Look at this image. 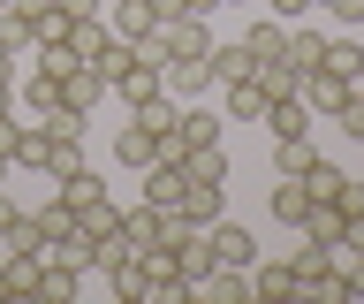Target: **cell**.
Masks as SVG:
<instances>
[{
  "mask_svg": "<svg viewBox=\"0 0 364 304\" xmlns=\"http://www.w3.org/2000/svg\"><path fill=\"white\" fill-rule=\"evenodd\" d=\"M205 236H213V266H235V274H250V266H258V236H250L243 221H228V213H220Z\"/></svg>",
  "mask_w": 364,
  "mask_h": 304,
  "instance_id": "obj_1",
  "label": "cell"
},
{
  "mask_svg": "<svg viewBox=\"0 0 364 304\" xmlns=\"http://www.w3.org/2000/svg\"><path fill=\"white\" fill-rule=\"evenodd\" d=\"M99 274H107L114 304H144V297H152V274H144V258H136V251H114V258H99Z\"/></svg>",
  "mask_w": 364,
  "mask_h": 304,
  "instance_id": "obj_2",
  "label": "cell"
},
{
  "mask_svg": "<svg viewBox=\"0 0 364 304\" xmlns=\"http://www.w3.org/2000/svg\"><path fill=\"white\" fill-rule=\"evenodd\" d=\"M175 213L190 221V229H213V221L228 213V183H198V175H190V183H182V198H175Z\"/></svg>",
  "mask_w": 364,
  "mask_h": 304,
  "instance_id": "obj_3",
  "label": "cell"
},
{
  "mask_svg": "<svg viewBox=\"0 0 364 304\" xmlns=\"http://www.w3.org/2000/svg\"><path fill=\"white\" fill-rule=\"evenodd\" d=\"M107 46H114L107 16H68V38H61L68 61H107Z\"/></svg>",
  "mask_w": 364,
  "mask_h": 304,
  "instance_id": "obj_4",
  "label": "cell"
},
{
  "mask_svg": "<svg viewBox=\"0 0 364 304\" xmlns=\"http://www.w3.org/2000/svg\"><path fill=\"white\" fill-rule=\"evenodd\" d=\"M296 92H304V107H311V115H341V99L357 92V84H349V76H334V69H304V76H296Z\"/></svg>",
  "mask_w": 364,
  "mask_h": 304,
  "instance_id": "obj_5",
  "label": "cell"
},
{
  "mask_svg": "<svg viewBox=\"0 0 364 304\" xmlns=\"http://www.w3.org/2000/svg\"><path fill=\"white\" fill-rule=\"evenodd\" d=\"M99 16H107V31H114V38H129V46L159 31V8H152V0H114V8H99Z\"/></svg>",
  "mask_w": 364,
  "mask_h": 304,
  "instance_id": "obj_6",
  "label": "cell"
},
{
  "mask_svg": "<svg viewBox=\"0 0 364 304\" xmlns=\"http://www.w3.org/2000/svg\"><path fill=\"white\" fill-rule=\"evenodd\" d=\"M220 130H228V115H220V107H198V99H190V107L175 115V137H182V152H198V145H220Z\"/></svg>",
  "mask_w": 364,
  "mask_h": 304,
  "instance_id": "obj_7",
  "label": "cell"
},
{
  "mask_svg": "<svg viewBox=\"0 0 364 304\" xmlns=\"http://www.w3.org/2000/svg\"><path fill=\"white\" fill-rule=\"evenodd\" d=\"M107 76H99V69H91V61H76V69H68L61 76V107H76V115H91V107H107Z\"/></svg>",
  "mask_w": 364,
  "mask_h": 304,
  "instance_id": "obj_8",
  "label": "cell"
},
{
  "mask_svg": "<svg viewBox=\"0 0 364 304\" xmlns=\"http://www.w3.org/2000/svg\"><path fill=\"white\" fill-rule=\"evenodd\" d=\"M273 130V137H311V107H304V92H281V99H266V115H258Z\"/></svg>",
  "mask_w": 364,
  "mask_h": 304,
  "instance_id": "obj_9",
  "label": "cell"
},
{
  "mask_svg": "<svg viewBox=\"0 0 364 304\" xmlns=\"http://www.w3.org/2000/svg\"><path fill=\"white\" fill-rule=\"evenodd\" d=\"M167 92H175L182 107H190V99H205V92H213V61H205V53H182V61H167Z\"/></svg>",
  "mask_w": 364,
  "mask_h": 304,
  "instance_id": "obj_10",
  "label": "cell"
},
{
  "mask_svg": "<svg viewBox=\"0 0 364 304\" xmlns=\"http://www.w3.org/2000/svg\"><path fill=\"white\" fill-rule=\"evenodd\" d=\"M243 53L250 61H289V23H281V16H258V23L243 31Z\"/></svg>",
  "mask_w": 364,
  "mask_h": 304,
  "instance_id": "obj_11",
  "label": "cell"
},
{
  "mask_svg": "<svg viewBox=\"0 0 364 304\" xmlns=\"http://www.w3.org/2000/svg\"><path fill=\"white\" fill-rule=\"evenodd\" d=\"M220 115H228V122H258V115H266V84H258V76L220 84Z\"/></svg>",
  "mask_w": 364,
  "mask_h": 304,
  "instance_id": "obj_12",
  "label": "cell"
},
{
  "mask_svg": "<svg viewBox=\"0 0 364 304\" xmlns=\"http://www.w3.org/2000/svg\"><path fill=\"white\" fill-rule=\"evenodd\" d=\"M46 258H53V266H76V274H91V266H99V236L68 229V236H53V243H46Z\"/></svg>",
  "mask_w": 364,
  "mask_h": 304,
  "instance_id": "obj_13",
  "label": "cell"
},
{
  "mask_svg": "<svg viewBox=\"0 0 364 304\" xmlns=\"http://www.w3.org/2000/svg\"><path fill=\"white\" fill-rule=\"evenodd\" d=\"M61 76L68 69H38V61H31V76H23V107H31V115H53V107H61Z\"/></svg>",
  "mask_w": 364,
  "mask_h": 304,
  "instance_id": "obj_14",
  "label": "cell"
},
{
  "mask_svg": "<svg viewBox=\"0 0 364 304\" xmlns=\"http://www.w3.org/2000/svg\"><path fill=\"white\" fill-rule=\"evenodd\" d=\"M0 274H8V297H38L46 251H0Z\"/></svg>",
  "mask_w": 364,
  "mask_h": 304,
  "instance_id": "obj_15",
  "label": "cell"
},
{
  "mask_svg": "<svg viewBox=\"0 0 364 304\" xmlns=\"http://www.w3.org/2000/svg\"><path fill=\"white\" fill-rule=\"evenodd\" d=\"M318 69H334V76H349V84H357V76H364V38H357V31L326 38V46H318Z\"/></svg>",
  "mask_w": 364,
  "mask_h": 304,
  "instance_id": "obj_16",
  "label": "cell"
},
{
  "mask_svg": "<svg viewBox=\"0 0 364 304\" xmlns=\"http://www.w3.org/2000/svg\"><path fill=\"white\" fill-rule=\"evenodd\" d=\"M152 243H159V206H144V198L122 206V251H152Z\"/></svg>",
  "mask_w": 364,
  "mask_h": 304,
  "instance_id": "obj_17",
  "label": "cell"
},
{
  "mask_svg": "<svg viewBox=\"0 0 364 304\" xmlns=\"http://www.w3.org/2000/svg\"><path fill=\"white\" fill-rule=\"evenodd\" d=\"M289 297H296L289 258H281V266H250V304H289Z\"/></svg>",
  "mask_w": 364,
  "mask_h": 304,
  "instance_id": "obj_18",
  "label": "cell"
},
{
  "mask_svg": "<svg viewBox=\"0 0 364 304\" xmlns=\"http://www.w3.org/2000/svg\"><path fill=\"white\" fill-rule=\"evenodd\" d=\"M182 183H190V175H182V160H152V167H144V206H175Z\"/></svg>",
  "mask_w": 364,
  "mask_h": 304,
  "instance_id": "obj_19",
  "label": "cell"
},
{
  "mask_svg": "<svg viewBox=\"0 0 364 304\" xmlns=\"http://www.w3.org/2000/svg\"><path fill=\"white\" fill-rule=\"evenodd\" d=\"M0 251H46V229H38V213H8V221H0Z\"/></svg>",
  "mask_w": 364,
  "mask_h": 304,
  "instance_id": "obj_20",
  "label": "cell"
},
{
  "mask_svg": "<svg viewBox=\"0 0 364 304\" xmlns=\"http://www.w3.org/2000/svg\"><path fill=\"white\" fill-rule=\"evenodd\" d=\"M304 213H311V190H304V175H281V183H273V221H281V229H296Z\"/></svg>",
  "mask_w": 364,
  "mask_h": 304,
  "instance_id": "obj_21",
  "label": "cell"
},
{
  "mask_svg": "<svg viewBox=\"0 0 364 304\" xmlns=\"http://www.w3.org/2000/svg\"><path fill=\"white\" fill-rule=\"evenodd\" d=\"M99 198H107V175H99V167H76V175H61V206H68V213L99 206Z\"/></svg>",
  "mask_w": 364,
  "mask_h": 304,
  "instance_id": "obj_22",
  "label": "cell"
},
{
  "mask_svg": "<svg viewBox=\"0 0 364 304\" xmlns=\"http://www.w3.org/2000/svg\"><path fill=\"white\" fill-rule=\"evenodd\" d=\"M182 175H198V183H228V145H198V152H182Z\"/></svg>",
  "mask_w": 364,
  "mask_h": 304,
  "instance_id": "obj_23",
  "label": "cell"
},
{
  "mask_svg": "<svg viewBox=\"0 0 364 304\" xmlns=\"http://www.w3.org/2000/svg\"><path fill=\"white\" fill-rule=\"evenodd\" d=\"M76 266H53V258H46V274H38V304H76Z\"/></svg>",
  "mask_w": 364,
  "mask_h": 304,
  "instance_id": "obj_24",
  "label": "cell"
},
{
  "mask_svg": "<svg viewBox=\"0 0 364 304\" xmlns=\"http://www.w3.org/2000/svg\"><path fill=\"white\" fill-rule=\"evenodd\" d=\"M84 167V137H68V130H53V152H46V175L61 183V175H76Z\"/></svg>",
  "mask_w": 364,
  "mask_h": 304,
  "instance_id": "obj_25",
  "label": "cell"
},
{
  "mask_svg": "<svg viewBox=\"0 0 364 304\" xmlns=\"http://www.w3.org/2000/svg\"><path fill=\"white\" fill-rule=\"evenodd\" d=\"M205 61H213V84H235V76H250L243 38H235V46H205Z\"/></svg>",
  "mask_w": 364,
  "mask_h": 304,
  "instance_id": "obj_26",
  "label": "cell"
},
{
  "mask_svg": "<svg viewBox=\"0 0 364 304\" xmlns=\"http://www.w3.org/2000/svg\"><path fill=\"white\" fill-rule=\"evenodd\" d=\"M341 183H349V175H341L334 160H311V167H304V190H311V206H326V198H341Z\"/></svg>",
  "mask_w": 364,
  "mask_h": 304,
  "instance_id": "obj_27",
  "label": "cell"
},
{
  "mask_svg": "<svg viewBox=\"0 0 364 304\" xmlns=\"http://www.w3.org/2000/svg\"><path fill=\"white\" fill-rule=\"evenodd\" d=\"M318 46H326V38H318L311 23H289V69H296V76L318 69Z\"/></svg>",
  "mask_w": 364,
  "mask_h": 304,
  "instance_id": "obj_28",
  "label": "cell"
},
{
  "mask_svg": "<svg viewBox=\"0 0 364 304\" xmlns=\"http://www.w3.org/2000/svg\"><path fill=\"white\" fill-rule=\"evenodd\" d=\"M0 53H16V61H31V16H16V8H0Z\"/></svg>",
  "mask_w": 364,
  "mask_h": 304,
  "instance_id": "obj_29",
  "label": "cell"
},
{
  "mask_svg": "<svg viewBox=\"0 0 364 304\" xmlns=\"http://www.w3.org/2000/svg\"><path fill=\"white\" fill-rule=\"evenodd\" d=\"M318 266H334V243H318V236H304V243L289 251V274L304 281V274H318Z\"/></svg>",
  "mask_w": 364,
  "mask_h": 304,
  "instance_id": "obj_30",
  "label": "cell"
},
{
  "mask_svg": "<svg viewBox=\"0 0 364 304\" xmlns=\"http://www.w3.org/2000/svg\"><path fill=\"white\" fill-rule=\"evenodd\" d=\"M311 160H318L311 137H273V167H281V175H304Z\"/></svg>",
  "mask_w": 364,
  "mask_h": 304,
  "instance_id": "obj_31",
  "label": "cell"
},
{
  "mask_svg": "<svg viewBox=\"0 0 364 304\" xmlns=\"http://www.w3.org/2000/svg\"><path fill=\"white\" fill-rule=\"evenodd\" d=\"M31 213H38V229H46V243H53V236H68V229H76V213L61 206V190H53V198H46V206H31Z\"/></svg>",
  "mask_w": 364,
  "mask_h": 304,
  "instance_id": "obj_32",
  "label": "cell"
},
{
  "mask_svg": "<svg viewBox=\"0 0 364 304\" xmlns=\"http://www.w3.org/2000/svg\"><path fill=\"white\" fill-rule=\"evenodd\" d=\"M250 76H258V84H266V99L296 92V69H289V61H250Z\"/></svg>",
  "mask_w": 364,
  "mask_h": 304,
  "instance_id": "obj_33",
  "label": "cell"
},
{
  "mask_svg": "<svg viewBox=\"0 0 364 304\" xmlns=\"http://www.w3.org/2000/svg\"><path fill=\"white\" fill-rule=\"evenodd\" d=\"M334 122H341V130H349V137H357V145H364V99H357V92L341 99V115H334Z\"/></svg>",
  "mask_w": 364,
  "mask_h": 304,
  "instance_id": "obj_34",
  "label": "cell"
},
{
  "mask_svg": "<svg viewBox=\"0 0 364 304\" xmlns=\"http://www.w3.org/2000/svg\"><path fill=\"white\" fill-rule=\"evenodd\" d=\"M341 213H349V221H364V175H349V183H341V198H334Z\"/></svg>",
  "mask_w": 364,
  "mask_h": 304,
  "instance_id": "obj_35",
  "label": "cell"
},
{
  "mask_svg": "<svg viewBox=\"0 0 364 304\" xmlns=\"http://www.w3.org/2000/svg\"><path fill=\"white\" fill-rule=\"evenodd\" d=\"M159 16H213V8H220V0H152Z\"/></svg>",
  "mask_w": 364,
  "mask_h": 304,
  "instance_id": "obj_36",
  "label": "cell"
},
{
  "mask_svg": "<svg viewBox=\"0 0 364 304\" xmlns=\"http://www.w3.org/2000/svg\"><path fill=\"white\" fill-rule=\"evenodd\" d=\"M326 8H334V23H341V31H357V23H364V0H326Z\"/></svg>",
  "mask_w": 364,
  "mask_h": 304,
  "instance_id": "obj_37",
  "label": "cell"
},
{
  "mask_svg": "<svg viewBox=\"0 0 364 304\" xmlns=\"http://www.w3.org/2000/svg\"><path fill=\"white\" fill-rule=\"evenodd\" d=\"M304 8L311 0H266V16H281V23H304Z\"/></svg>",
  "mask_w": 364,
  "mask_h": 304,
  "instance_id": "obj_38",
  "label": "cell"
},
{
  "mask_svg": "<svg viewBox=\"0 0 364 304\" xmlns=\"http://www.w3.org/2000/svg\"><path fill=\"white\" fill-rule=\"evenodd\" d=\"M16 137H23V122L8 115V122H0V160H8V167H16Z\"/></svg>",
  "mask_w": 364,
  "mask_h": 304,
  "instance_id": "obj_39",
  "label": "cell"
},
{
  "mask_svg": "<svg viewBox=\"0 0 364 304\" xmlns=\"http://www.w3.org/2000/svg\"><path fill=\"white\" fill-rule=\"evenodd\" d=\"M68 16H99V8H107V0H61Z\"/></svg>",
  "mask_w": 364,
  "mask_h": 304,
  "instance_id": "obj_40",
  "label": "cell"
},
{
  "mask_svg": "<svg viewBox=\"0 0 364 304\" xmlns=\"http://www.w3.org/2000/svg\"><path fill=\"white\" fill-rule=\"evenodd\" d=\"M8 115H16V84H0V122H8Z\"/></svg>",
  "mask_w": 364,
  "mask_h": 304,
  "instance_id": "obj_41",
  "label": "cell"
},
{
  "mask_svg": "<svg viewBox=\"0 0 364 304\" xmlns=\"http://www.w3.org/2000/svg\"><path fill=\"white\" fill-rule=\"evenodd\" d=\"M16 69H23V61H16V53H0V84H16Z\"/></svg>",
  "mask_w": 364,
  "mask_h": 304,
  "instance_id": "obj_42",
  "label": "cell"
},
{
  "mask_svg": "<svg viewBox=\"0 0 364 304\" xmlns=\"http://www.w3.org/2000/svg\"><path fill=\"white\" fill-rule=\"evenodd\" d=\"M0 304H16V297H8V274H0Z\"/></svg>",
  "mask_w": 364,
  "mask_h": 304,
  "instance_id": "obj_43",
  "label": "cell"
},
{
  "mask_svg": "<svg viewBox=\"0 0 364 304\" xmlns=\"http://www.w3.org/2000/svg\"><path fill=\"white\" fill-rule=\"evenodd\" d=\"M0 183H8V160H0Z\"/></svg>",
  "mask_w": 364,
  "mask_h": 304,
  "instance_id": "obj_44",
  "label": "cell"
},
{
  "mask_svg": "<svg viewBox=\"0 0 364 304\" xmlns=\"http://www.w3.org/2000/svg\"><path fill=\"white\" fill-rule=\"evenodd\" d=\"M220 8H243V0H220Z\"/></svg>",
  "mask_w": 364,
  "mask_h": 304,
  "instance_id": "obj_45",
  "label": "cell"
},
{
  "mask_svg": "<svg viewBox=\"0 0 364 304\" xmlns=\"http://www.w3.org/2000/svg\"><path fill=\"white\" fill-rule=\"evenodd\" d=\"M357 99H364V76H357Z\"/></svg>",
  "mask_w": 364,
  "mask_h": 304,
  "instance_id": "obj_46",
  "label": "cell"
},
{
  "mask_svg": "<svg viewBox=\"0 0 364 304\" xmlns=\"http://www.w3.org/2000/svg\"><path fill=\"white\" fill-rule=\"evenodd\" d=\"M311 8H326V0H311Z\"/></svg>",
  "mask_w": 364,
  "mask_h": 304,
  "instance_id": "obj_47",
  "label": "cell"
},
{
  "mask_svg": "<svg viewBox=\"0 0 364 304\" xmlns=\"http://www.w3.org/2000/svg\"><path fill=\"white\" fill-rule=\"evenodd\" d=\"M0 8H8V0H0Z\"/></svg>",
  "mask_w": 364,
  "mask_h": 304,
  "instance_id": "obj_48",
  "label": "cell"
}]
</instances>
